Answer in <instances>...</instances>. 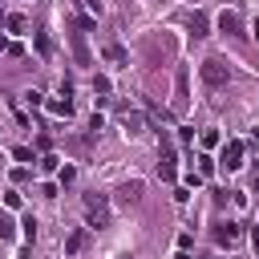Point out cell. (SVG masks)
I'll return each mask as SVG.
<instances>
[{"mask_svg":"<svg viewBox=\"0 0 259 259\" xmlns=\"http://www.w3.org/2000/svg\"><path fill=\"white\" fill-rule=\"evenodd\" d=\"M40 170H45V174L61 170V158H57V154H45V158H40Z\"/></svg>","mask_w":259,"mask_h":259,"instance_id":"cell-19","label":"cell"},{"mask_svg":"<svg viewBox=\"0 0 259 259\" xmlns=\"http://www.w3.org/2000/svg\"><path fill=\"white\" fill-rule=\"evenodd\" d=\"M239 28H243V20H239V12H231V8H223V12H219V32H227V36H231V32H239Z\"/></svg>","mask_w":259,"mask_h":259,"instance_id":"cell-7","label":"cell"},{"mask_svg":"<svg viewBox=\"0 0 259 259\" xmlns=\"http://www.w3.org/2000/svg\"><path fill=\"white\" fill-rule=\"evenodd\" d=\"M4 24H8L12 32H24V28H28V20H24L20 12H12V16H4Z\"/></svg>","mask_w":259,"mask_h":259,"instance_id":"cell-14","label":"cell"},{"mask_svg":"<svg viewBox=\"0 0 259 259\" xmlns=\"http://www.w3.org/2000/svg\"><path fill=\"white\" fill-rule=\"evenodd\" d=\"M69 40H73V57H77V65H93L89 45H85V32H69Z\"/></svg>","mask_w":259,"mask_h":259,"instance_id":"cell-6","label":"cell"},{"mask_svg":"<svg viewBox=\"0 0 259 259\" xmlns=\"http://www.w3.org/2000/svg\"><path fill=\"white\" fill-rule=\"evenodd\" d=\"M85 219H89V227L93 231H101V227H109V198L105 194H85Z\"/></svg>","mask_w":259,"mask_h":259,"instance_id":"cell-1","label":"cell"},{"mask_svg":"<svg viewBox=\"0 0 259 259\" xmlns=\"http://www.w3.org/2000/svg\"><path fill=\"white\" fill-rule=\"evenodd\" d=\"M117 198H121L125 206H134V202H142V182H138V178H134V182H125V186L117 190Z\"/></svg>","mask_w":259,"mask_h":259,"instance_id":"cell-9","label":"cell"},{"mask_svg":"<svg viewBox=\"0 0 259 259\" xmlns=\"http://www.w3.org/2000/svg\"><path fill=\"white\" fill-rule=\"evenodd\" d=\"M49 105V113H57V117H73V101L69 97H53V101H45Z\"/></svg>","mask_w":259,"mask_h":259,"instance_id":"cell-11","label":"cell"},{"mask_svg":"<svg viewBox=\"0 0 259 259\" xmlns=\"http://www.w3.org/2000/svg\"><path fill=\"white\" fill-rule=\"evenodd\" d=\"M186 77H190V73H186V65H178V69H174V109H178V113L190 105V93H186Z\"/></svg>","mask_w":259,"mask_h":259,"instance_id":"cell-4","label":"cell"},{"mask_svg":"<svg viewBox=\"0 0 259 259\" xmlns=\"http://www.w3.org/2000/svg\"><path fill=\"white\" fill-rule=\"evenodd\" d=\"M113 85H109V77H93V93H109Z\"/></svg>","mask_w":259,"mask_h":259,"instance_id":"cell-22","label":"cell"},{"mask_svg":"<svg viewBox=\"0 0 259 259\" xmlns=\"http://www.w3.org/2000/svg\"><path fill=\"white\" fill-rule=\"evenodd\" d=\"M36 53H40V57H49V53H53V40H49V32H36Z\"/></svg>","mask_w":259,"mask_h":259,"instance_id":"cell-17","label":"cell"},{"mask_svg":"<svg viewBox=\"0 0 259 259\" xmlns=\"http://www.w3.org/2000/svg\"><path fill=\"white\" fill-rule=\"evenodd\" d=\"M186 24H190V32H194V36H206V28H210V24H206V16H202V12H194V16H190V20H186Z\"/></svg>","mask_w":259,"mask_h":259,"instance_id":"cell-12","label":"cell"},{"mask_svg":"<svg viewBox=\"0 0 259 259\" xmlns=\"http://www.w3.org/2000/svg\"><path fill=\"white\" fill-rule=\"evenodd\" d=\"M190 247H194V239H190V231H182L178 235V251H190Z\"/></svg>","mask_w":259,"mask_h":259,"instance_id":"cell-29","label":"cell"},{"mask_svg":"<svg viewBox=\"0 0 259 259\" xmlns=\"http://www.w3.org/2000/svg\"><path fill=\"white\" fill-rule=\"evenodd\" d=\"M0 24H4V12H0Z\"/></svg>","mask_w":259,"mask_h":259,"instance_id":"cell-34","label":"cell"},{"mask_svg":"<svg viewBox=\"0 0 259 259\" xmlns=\"http://www.w3.org/2000/svg\"><path fill=\"white\" fill-rule=\"evenodd\" d=\"M235 239H239V223H219V227H214V243L231 247Z\"/></svg>","mask_w":259,"mask_h":259,"instance_id":"cell-8","label":"cell"},{"mask_svg":"<svg viewBox=\"0 0 259 259\" xmlns=\"http://www.w3.org/2000/svg\"><path fill=\"white\" fill-rule=\"evenodd\" d=\"M178 142H182V146H194V130L182 125V130H178Z\"/></svg>","mask_w":259,"mask_h":259,"instance_id":"cell-24","label":"cell"},{"mask_svg":"<svg viewBox=\"0 0 259 259\" xmlns=\"http://www.w3.org/2000/svg\"><path fill=\"white\" fill-rule=\"evenodd\" d=\"M12 158L16 162H32V146H12Z\"/></svg>","mask_w":259,"mask_h":259,"instance_id":"cell-20","label":"cell"},{"mask_svg":"<svg viewBox=\"0 0 259 259\" xmlns=\"http://www.w3.org/2000/svg\"><path fill=\"white\" fill-rule=\"evenodd\" d=\"M251 243H255V251H259V227H255V231H251Z\"/></svg>","mask_w":259,"mask_h":259,"instance_id":"cell-31","label":"cell"},{"mask_svg":"<svg viewBox=\"0 0 259 259\" xmlns=\"http://www.w3.org/2000/svg\"><path fill=\"white\" fill-rule=\"evenodd\" d=\"M174 259H190V255H186V251H178V255H174Z\"/></svg>","mask_w":259,"mask_h":259,"instance_id":"cell-33","label":"cell"},{"mask_svg":"<svg viewBox=\"0 0 259 259\" xmlns=\"http://www.w3.org/2000/svg\"><path fill=\"white\" fill-rule=\"evenodd\" d=\"M57 174H61V182H65V186H69V182H73V178H77V170H73V166H61V170H57Z\"/></svg>","mask_w":259,"mask_h":259,"instance_id":"cell-27","label":"cell"},{"mask_svg":"<svg viewBox=\"0 0 259 259\" xmlns=\"http://www.w3.org/2000/svg\"><path fill=\"white\" fill-rule=\"evenodd\" d=\"M251 36H255V40H259V20H255V24H251Z\"/></svg>","mask_w":259,"mask_h":259,"instance_id":"cell-32","label":"cell"},{"mask_svg":"<svg viewBox=\"0 0 259 259\" xmlns=\"http://www.w3.org/2000/svg\"><path fill=\"white\" fill-rule=\"evenodd\" d=\"M198 182H202V174H198V170H190V174H186V178H182V186H186V190H194V186H198Z\"/></svg>","mask_w":259,"mask_h":259,"instance_id":"cell-25","label":"cell"},{"mask_svg":"<svg viewBox=\"0 0 259 259\" xmlns=\"http://www.w3.org/2000/svg\"><path fill=\"white\" fill-rule=\"evenodd\" d=\"M198 142H202V150H214L223 138H219V130H202V138H198Z\"/></svg>","mask_w":259,"mask_h":259,"instance_id":"cell-15","label":"cell"},{"mask_svg":"<svg viewBox=\"0 0 259 259\" xmlns=\"http://www.w3.org/2000/svg\"><path fill=\"white\" fill-rule=\"evenodd\" d=\"M198 73H202V81H206V85H210V89H223V85H227V81H231V73H227V65H223V61H219V57H206V61H202V69H198Z\"/></svg>","mask_w":259,"mask_h":259,"instance_id":"cell-2","label":"cell"},{"mask_svg":"<svg viewBox=\"0 0 259 259\" xmlns=\"http://www.w3.org/2000/svg\"><path fill=\"white\" fill-rule=\"evenodd\" d=\"M24 101H28L32 109H36V105H45V93H36V89H28V93H24Z\"/></svg>","mask_w":259,"mask_h":259,"instance_id":"cell-23","label":"cell"},{"mask_svg":"<svg viewBox=\"0 0 259 259\" xmlns=\"http://www.w3.org/2000/svg\"><path fill=\"white\" fill-rule=\"evenodd\" d=\"M101 125H105V117H101V113H93V117H89V134H97Z\"/></svg>","mask_w":259,"mask_h":259,"instance_id":"cell-30","label":"cell"},{"mask_svg":"<svg viewBox=\"0 0 259 259\" xmlns=\"http://www.w3.org/2000/svg\"><path fill=\"white\" fill-rule=\"evenodd\" d=\"M4 206H8V210H16V206H20V194H16V190H8V194H4Z\"/></svg>","mask_w":259,"mask_h":259,"instance_id":"cell-28","label":"cell"},{"mask_svg":"<svg viewBox=\"0 0 259 259\" xmlns=\"http://www.w3.org/2000/svg\"><path fill=\"white\" fill-rule=\"evenodd\" d=\"M105 57L117 61V65H125V49H121V45H105Z\"/></svg>","mask_w":259,"mask_h":259,"instance_id":"cell-18","label":"cell"},{"mask_svg":"<svg viewBox=\"0 0 259 259\" xmlns=\"http://www.w3.org/2000/svg\"><path fill=\"white\" fill-rule=\"evenodd\" d=\"M85 239H89V231L85 227H77L69 239H65V255H81V247H85Z\"/></svg>","mask_w":259,"mask_h":259,"instance_id":"cell-10","label":"cell"},{"mask_svg":"<svg viewBox=\"0 0 259 259\" xmlns=\"http://www.w3.org/2000/svg\"><path fill=\"white\" fill-rule=\"evenodd\" d=\"M174 174H178V166H174V150H170V146H162V162H158V178H162V182H174Z\"/></svg>","mask_w":259,"mask_h":259,"instance_id":"cell-5","label":"cell"},{"mask_svg":"<svg viewBox=\"0 0 259 259\" xmlns=\"http://www.w3.org/2000/svg\"><path fill=\"white\" fill-rule=\"evenodd\" d=\"M12 235H16V223H12V219H8V214H0V239H4V243H8V239H12Z\"/></svg>","mask_w":259,"mask_h":259,"instance_id":"cell-16","label":"cell"},{"mask_svg":"<svg viewBox=\"0 0 259 259\" xmlns=\"http://www.w3.org/2000/svg\"><path fill=\"white\" fill-rule=\"evenodd\" d=\"M121 125H125V134H138L142 130V113H121Z\"/></svg>","mask_w":259,"mask_h":259,"instance_id":"cell-13","label":"cell"},{"mask_svg":"<svg viewBox=\"0 0 259 259\" xmlns=\"http://www.w3.org/2000/svg\"><path fill=\"white\" fill-rule=\"evenodd\" d=\"M255 186H259V182H255Z\"/></svg>","mask_w":259,"mask_h":259,"instance_id":"cell-36","label":"cell"},{"mask_svg":"<svg viewBox=\"0 0 259 259\" xmlns=\"http://www.w3.org/2000/svg\"><path fill=\"white\" fill-rule=\"evenodd\" d=\"M198 174H202V178H206V174H214V158H206V154H202V158H198Z\"/></svg>","mask_w":259,"mask_h":259,"instance_id":"cell-21","label":"cell"},{"mask_svg":"<svg viewBox=\"0 0 259 259\" xmlns=\"http://www.w3.org/2000/svg\"><path fill=\"white\" fill-rule=\"evenodd\" d=\"M243 154H247V142L231 138V142L223 146V154H219V166H223V170H239V166H243Z\"/></svg>","mask_w":259,"mask_h":259,"instance_id":"cell-3","label":"cell"},{"mask_svg":"<svg viewBox=\"0 0 259 259\" xmlns=\"http://www.w3.org/2000/svg\"><path fill=\"white\" fill-rule=\"evenodd\" d=\"M20 227H24V239H28V243H32V239H36V219H24V223H20Z\"/></svg>","mask_w":259,"mask_h":259,"instance_id":"cell-26","label":"cell"},{"mask_svg":"<svg viewBox=\"0 0 259 259\" xmlns=\"http://www.w3.org/2000/svg\"><path fill=\"white\" fill-rule=\"evenodd\" d=\"M121 259H130V255H121Z\"/></svg>","mask_w":259,"mask_h":259,"instance_id":"cell-35","label":"cell"}]
</instances>
